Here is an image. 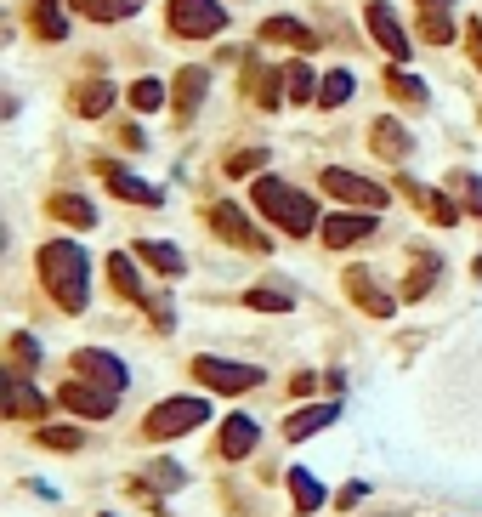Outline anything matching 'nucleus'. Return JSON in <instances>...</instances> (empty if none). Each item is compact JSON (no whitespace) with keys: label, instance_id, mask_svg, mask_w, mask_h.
Returning <instances> with one entry per match:
<instances>
[{"label":"nucleus","instance_id":"21","mask_svg":"<svg viewBox=\"0 0 482 517\" xmlns=\"http://www.w3.org/2000/svg\"><path fill=\"white\" fill-rule=\"evenodd\" d=\"M329 421H335V404H318V410H301V415H290V427H284V438H312V432H324Z\"/></svg>","mask_w":482,"mask_h":517},{"label":"nucleus","instance_id":"36","mask_svg":"<svg viewBox=\"0 0 482 517\" xmlns=\"http://www.w3.org/2000/svg\"><path fill=\"white\" fill-rule=\"evenodd\" d=\"M256 97H261V103H267V108H278V103H284V80H278V74H261Z\"/></svg>","mask_w":482,"mask_h":517},{"label":"nucleus","instance_id":"39","mask_svg":"<svg viewBox=\"0 0 482 517\" xmlns=\"http://www.w3.org/2000/svg\"><path fill=\"white\" fill-rule=\"evenodd\" d=\"M12 353H18V364H35V358H40V347H35L29 336H12Z\"/></svg>","mask_w":482,"mask_h":517},{"label":"nucleus","instance_id":"22","mask_svg":"<svg viewBox=\"0 0 482 517\" xmlns=\"http://www.w3.org/2000/svg\"><path fill=\"white\" fill-rule=\"evenodd\" d=\"M108 279H114V290H120V296H131V302H148V290H142L137 268H131V256H108Z\"/></svg>","mask_w":482,"mask_h":517},{"label":"nucleus","instance_id":"41","mask_svg":"<svg viewBox=\"0 0 482 517\" xmlns=\"http://www.w3.org/2000/svg\"><path fill=\"white\" fill-rule=\"evenodd\" d=\"M471 57H477V69H482V29H471Z\"/></svg>","mask_w":482,"mask_h":517},{"label":"nucleus","instance_id":"33","mask_svg":"<svg viewBox=\"0 0 482 517\" xmlns=\"http://www.w3.org/2000/svg\"><path fill=\"white\" fill-rule=\"evenodd\" d=\"M261 160H267L261 148H244V154H233V160H227V177H250V171H261Z\"/></svg>","mask_w":482,"mask_h":517},{"label":"nucleus","instance_id":"23","mask_svg":"<svg viewBox=\"0 0 482 517\" xmlns=\"http://www.w3.org/2000/svg\"><path fill=\"white\" fill-rule=\"evenodd\" d=\"M74 6H80L91 23H120V18H131V12H137L142 0H74Z\"/></svg>","mask_w":482,"mask_h":517},{"label":"nucleus","instance_id":"34","mask_svg":"<svg viewBox=\"0 0 482 517\" xmlns=\"http://www.w3.org/2000/svg\"><path fill=\"white\" fill-rule=\"evenodd\" d=\"M290 97H295V103H307V97H312V69H307V63H290Z\"/></svg>","mask_w":482,"mask_h":517},{"label":"nucleus","instance_id":"15","mask_svg":"<svg viewBox=\"0 0 482 517\" xmlns=\"http://www.w3.org/2000/svg\"><path fill=\"white\" fill-rule=\"evenodd\" d=\"M205 86H210L205 69H182V80H176V114H182V120H193V114H199V103H205Z\"/></svg>","mask_w":482,"mask_h":517},{"label":"nucleus","instance_id":"6","mask_svg":"<svg viewBox=\"0 0 482 517\" xmlns=\"http://www.w3.org/2000/svg\"><path fill=\"white\" fill-rule=\"evenodd\" d=\"M324 194L346 199V205H363V211H386V188L369 182V177H352V171H341V165L324 171Z\"/></svg>","mask_w":482,"mask_h":517},{"label":"nucleus","instance_id":"32","mask_svg":"<svg viewBox=\"0 0 482 517\" xmlns=\"http://www.w3.org/2000/svg\"><path fill=\"white\" fill-rule=\"evenodd\" d=\"M409 188H414V182H409ZM414 194L426 199L431 222H460V211H454V199H443V194H426V188H414Z\"/></svg>","mask_w":482,"mask_h":517},{"label":"nucleus","instance_id":"37","mask_svg":"<svg viewBox=\"0 0 482 517\" xmlns=\"http://www.w3.org/2000/svg\"><path fill=\"white\" fill-rule=\"evenodd\" d=\"M148 478H154L159 489H176V483H182V466H171V461H159L154 472H148Z\"/></svg>","mask_w":482,"mask_h":517},{"label":"nucleus","instance_id":"17","mask_svg":"<svg viewBox=\"0 0 482 517\" xmlns=\"http://www.w3.org/2000/svg\"><path fill=\"white\" fill-rule=\"evenodd\" d=\"M250 449H256V421H250V415H233V421L222 427V455L239 461V455H250Z\"/></svg>","mask_w":482,"mask_h":517},{"label":"nucleus","instance_id":"30","mask_svg":"<svg viewBox=\"0 0 482 517\" xmlns=\"http://www.w3.org/2000/svg\"><path fill=\"white\" fill-rule=\"evenodd\" d=\"M108 103H114V86H108V80H97V86L80 91V114H103Z\"/></svg>","mask_w":482,"mask_h":517},{"label":"nucleus","instance_id":"25","mask_svg":"<svg viewBox=\"0 0 482 517\" xmlns=\"http://www.w3.org/2000/svg\"><path fill=\"white\" fill-rule=\"evenodd\" d=\"M137 256H142V262H154L159 273H182V250H176V245H165V239H142V245H137Z\"/></svg>","mask_w":482,"mask_h":517},{"label":"nucleus","instance_id":"4","mask_svg":"<svg viewBox=\"0 0 482 517\" xmlns=\"http://www.w3.org/2000/svg\"><path fill=\"white\" fill-rule=\"evenodd\" d=\"M193 375L205 387H216V393H250V387H261L256 364H227V358H193Z\"/></svg>","mask_w":482,"mask_h":517},{"label":"nucleus","instance_id":"12","mask_svg":"<svg viewBox=\"0 0 482 517\" xmlns=\"http://www.w3.org/2000/svg\"><path fill=\"white\" fill-rule=\"evenodd\" d=\"M74 364H80V375H91L97 387H114V393L125 387V364H120L114 353H97V347H86V353L74 358Z\"/></svg>","mask_w":482,"mask_h":517},{"label":"nucleus","instance_id":"10","mask_svg":"<svg viewBox=\"0 0 482 517\" xmlns=\"http://www.w3.org/2000/svg\"><path fill=\"white\" fill-rule=\"evenodd\" d=\"M369 233H375V211L329 216V222H324V245L329 250H346V245H358V239H369Z\"/></svg>","mask_w":482,"mask_h":517},{"label":"nucleus","instance_id":"11","mask_svg":"<svg viewBox=\"0 0 482 517\" xmlns=\"http://www.w3.org/2000/svg\"><path fill=\"white\" fill-rule=\"evenodd\" d=\"M420 35L431 46H448L454 40V0H420Z\"/></svg>","mask_w":482,"mask_h":517},{"label":"nucleus","instance_id":"13","mask_svg":"<svg viewBox=\"0 0 482 517\" xmlns=\"http://www.w3.org/2000/svg\"><path fill=\"white\" fill-rule=\"evenodd\" d=\"M346 290H352V302H358V307H369L375 319H392V307H397V302H392V296H380L369 273H358V268H352V273H346Z\"/></svg>","mask_w":482,"mask_h":517},{"label":"nucleus","instance_id":"31","mask_svg":"<svg viewBox=\"0 0 482 517\" xmlns=\"http://www.w3.org/2000/svg\"><path fill=\"white\" fill-rule=\"evenodd\" d=\"M131 103H137L142 114H154V108L165 103V86H159V80H137V86H131Z\"/></svg>","mask_w":482,"mask_h":517},{"label":"nucleus","instance_id":"35","mask_svg":"<svg viewBox=\"0 0 482 517\" xmlns=\"http://www.w3.org/2000/svg\"><path fill=\"white\" fill-rule=\"evenodd\" d=\"M40 444H52V449H80V432H74V427H40Z\"/></svg>","mask_w":482,"mask_h":517},{"label":"nucleus","instance_id":"27","mask_svg":"<svg viewBox=\"0 0 482 517\" xmlns=\"http://www.w3.org/2000/svg\"><path fill=\"white\" fill-rule=\"evenodd\" d=\"M346 97H352V74H346V69H329L324 86H318V108H341Z\"/></svg>","mask_w":482,"mask_h":517},{"label":"nucleus","instance_id":"18","mask_svg":"<svg viewBox=\"0 0 482 517\" xmlns=\"http://www.w3.org/2000/svg\"><path fill=\"white\" fill-rule=\"evenodd\" d=\"M46 211L57 216V222H69V228H91L97 222V211H91V199H80V194H57Z\"/></svg>","mask_w":482,"mask_h":517},{"label":"nucleus","instance_id":"9","mask_svg":"<svg viewBox=\"0 0 482 517\" xmlns=\"http://www.w3.org/2000/svg\"><path fill=\"white\" fill-rule=\"evenodd\" d=\"M369 35H375L392 57H409V35H403V23H397V12L386 6V0H375V6H369Z\"/></svg>","mask_w":482,"mask_h":517},{"label":"nucleus","instance_id":"5","mask_svg":"<svg viewBox=\"0 0 482 517\" xmlns=\"http://www.w3.org/2000/svg\"><path fill=\"white\" fill-rule=\"evenodd\" d=\"M222 6L216 0H171V29L188 40H210L216 29H222Z\"/></svg>","mask_w":482,"mask_h":517},{"label":"nucleus","instance_id":"14","mask_svg":"<svg viewBox=\"0 0 482 517\" xmlns=\"http://www.w3.org/2000/svg\"><path fill=\"white\" fill-rule=\"evenodd\" d=\"M6 415H12V421H23V415H46V398H40L23 375H6Z\"/></svg>","mask_w":482,"mask_h":517},{"label":"nucleus","instance_id":"3","mask_svg":"<svg viewBox=\"0 0 482 517\" xmlns=\"http://www.w3.org/2000/svg\"><path fill=\"white\" fill-rule=\"evenodd\" d=\"M205 398H165L154 415H148V438H182V432H193L199 421H205Z\"/></svg>","mask_w":482,"mask_h":517},{"label":"nucleus","instance_id":"8","mask_svg":"<svg viewBox=\"0 0 482 517\" xmlns=\"http://www.w3.org/2000/svg\"><path fill=\"white\" fill-rule=\"evenodd\" d=\"M210 228L222 233V239H233L239 250H267V239H261V233L244 222L239 205H216V211H210Z\"/></svg>","mask_w":482,"mask_h":517},{"label":"nucleus","instance_id":"24","mask_svg":"<svg viewBox=\"0 0 482 517\" xmlns=\"http://www.w3.org/2000/svg\"><path fill=\"white\" fill-rule=\"evenodd\" d=\"M261 35H267V40H290V46H301V52H312V46H318V35H312L307 23H295V18H273Z\"/></svg>","mask_w":482,"mask_h":517},{"label":"nucleus","instance_id":"40","mask_svg":"<svg viewBox=\"0 0 482 517\" xmlns=\"http://www.w3.org/2000/svg\"><path fill=\"white\" fill-rule=\"evenodd\" d=\"M460 188H465V199H471V211H477V216H482V182H477V177H465V182H460Z\"/></svg>","mask_w":482,"mask_h":517},{"label":"nucleus","instance_id":"2","mask_svg":"<svg viewBox=\"0 0 482 517\" xmlns=\"http://www.w3.org/2000/svg\"><path fill=\"white\" fill-rule=\"evenodd\" d=\"M256 211L267 216V222H278L284 233H312L318 228V205H312L307 194H295L290 182H278V177H256Z\"/></svg>","mask_w":482,"mask_h":517},{"label":"nucleus","instance_id":"28","mask_svg":"<svg viewBox=\"0 0 482 517\" xmlns=\"http://www.w3.org/2000/svg\"><path fill=\"white\" fill-rule=\"evenodd\" d=\"M35 29L46 40H63L69 35V23H63V12H57V0H35Z\"/></svg>","mask_w":482,"mask_h":517},{"label":"nucleus","instance_id":"7","mask_svg":"<svg viewBox=\"0 0 482 517\" xmlns=\"http://www.w3.org/2000/svg\"><path fill=\"white\" fill-rule=\"evenodd\" d=\"M57 398H63L74 415H91V421L114 415V387H86V381H69V387H63Z\"/></svg>","mask_w":482,"mask_h":517},{"label":"nucleus","instance_id":"16","mask_svg":"<svg viewBox=\"0 0 482 517\" xmlns=\"http://www.w3.org/2000/svg\"><path fill=\"white\" fill-rule=\"evenodd\" d=\"M375 154L380 160H409V131L386 114V120H375Z\"/></svg>","mask_w":482,"mask_h":517},{"label":"nucleus","instance_id":"1","mask_svg":"<svg viewBox=\"0 0 482 517\" xmlns=\"http://www.w3.org/2000/svg\"><path fill=\"white\" fill-rule=\"evenodd\" d=\"M40 273H46V285H52L63 313L86 307V250L74 245V239H52V245L40 250Z\"/></svg>","mask_w":482,"mask_h":517},{"label":"nucleus","instance_id":"29","mask_svg":"<svg viewBox=\"0 0 482 517\" xmlns=\"http://www.w3.org/2000/svg\"><path fill=\"white\" fill-rule=\"evenodd\" d=\"M244 302H250V307H261V313H290V307H295V296H290V290H273V285H256L250 296H244Z\"/></svg>","mask_w":482,"mask_h":517},{"label":"nucleus","instance_id":"26","mask_svg":"<svg viewBox=\"0 0 482 517\" xmlns=\"http://www.w3.org/2000/svg\"><path fill=\"white\" fill-rule=\"evenodd\" d=\"M431 279H437V256H431V250H414V273H409V285H403V296H426L431 290Z\"/></svg>","mask_w":482,"mask_h":517},{"label":"nucleus","instance_id":"38","mask_svg":"<svg viewBox=\"0 0 482 517\" xmlns=\"http://www.w3.org/2000/svg\"><path fill=\"white\" fill-rule=\"evenodd\" d=\"M392 91H397V97H414V103L426 97V86H420V80H409V74H392Z\"/></svg>","mask_w":482,"mask_h":517},{"label":"nucleus","instance_id":"20","mask_svg":"<svg viewBox=\"0 0 482 517\" xmlns=\"http://www.w3.org/2000/svg\"><path fill=\"white\" fill-rule=\"evenodd\" d=\"M103 171H108V188H114L120 199H137V205H159V194L148 188V182H137L131 171H120V165H103Z\"/></svg>","mask_w":482,"mask_h":517},{"label":"nucleus","instance_id":"19","mask_svg":"<svg viewBox=\"0 0 482 517\" xmlns=\"http://www.w3.org/2000/svg\"><path fill=\"white\" fill-rule=\"evenodd\" d=\"M290 495H295V512H318V506H324V483L312 478L307 466H295V472H290Z\"/></svg>","mask_w":482,"mask_h":517}]
</instances>
